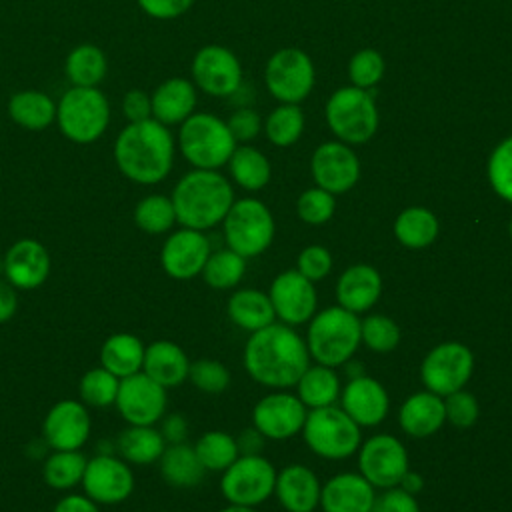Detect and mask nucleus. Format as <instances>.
Here are the masks:
<instances>
[{
    "instance_id": "1",
    "label": "nucleus",
    "mask_w": 512,
    "mask_h": 512,
    "mask_svg": "<svg viewBox=\"0 0 512 512\" xmlns=\"http://www.w3.org/2000/svg\"><path fill=\"white\" fill-rule=\"evenodd\" d=\"M244 366L256 382L270 388H288L310 366V352L292 328L272 322L252 332L244 348Z\"/></svg>"
},
{
    "instance_id": "2",
    "label": "nucleus",
    "mask_w": 512,
    "mask_h": 512,
    "mask_svg": "<svg viewBox=\"0 0 512 512\" xmlns=\"http://www.w3.org/2000/svg\"><path fill=\"white\" fill-rule=\"evenodd\" d=\"M174 136L154 118L128 122L116 136L114 160L124 178L136 184L162 182L174 164Z\"/></svg>"
},
{
    "instance_id": "3",
    "label": "nucleus",
    "mask_w": 512,
    "mask_h": 512,
    "mask_svg": "<svg viewBox=\"0 0 512 512\" xmlns=\"http://www.w3.org/2000/svg\"><path fill=\"white\" fill-rule=\"evenodd\" d=\"M170 200L178 224L204 232L224 220L234 204V192L216 170L194 168L176 182Z\"/></svg>"
},
{
    "instance_id": "4",
    "label": "nucleus",
    "mask_w": 512,
    "mask_h": 512,
    "mask_svg": "<svg viewBox=\"0 0 512 512\" xmlns=\"http://www.w3.org/2000/svg\"><path fill=\"white\" fill-rule=\"evenodd\" d=\"M58 130L74 144L102 138L110 124V102L98 86H70L56 102Z\"/></svg>"
},
{
    "instance_id": "5",
    "label": "nucleus",
    "mask_w": 512,
    "mask_h": 512,
    "mask_svg": "<svg viewBox=\"0 0 512 512\" xmlns=\"http://www.w3.org/2000/svg\"><path fill=\"white\" fill-rule=\"evenodd\" d=\"M360 344V320L354 312L332 306L318 312L308 328V352L324 366H340L352 358Z\"/></svg>"
},
{
    "instance_id": "6",
    "label": "nucleus",
    "mask_w": 512,
    "mask_h": 512,
    "mask_svg": "<svg viewBox=\"0 0 512 512\" xmlns=\"http://www.w3.org/2000/svg\"><path fill=\"white\" fill-rule=\"evenodd\" d=\"M178 148L194 168L216 170L230 160L236 140L224 120L208 112H194L180 124Z\"/></svg>"
},
{
    "instance_id": "7",
    "label": "nucleus",
    "mask_w": 512,
    "mask_h": 512,
    "mask_svg": "<svg viewBox=\"0 0 512 512\" xmlns=\"http://www.w3.org/2000/svg\"><path fill=\"white\" fill-rule=\"evenodd\" d=\"M302 432L310 450L330 460L348 458L360 446V426L334 404L312 408L306 414Z\"/></svg>"
},
{
    "instance_id": "8",
    "label": "nucleus",
    "mask_w": 512,
    "mask_h": 512,
    "mask_svg": "<svg viewBox=\"0 0 512 512\" xmlns=\"http://www.w3.org/2000/svg\"><path fill=\"white\" fill-rule=\"evenodd\" d=\"M326 120L344 144L368 142L378 128L376 102L364 88H340L326 102Z\"/></svg>"
},
{
    "instance_id": "9",
    "label": "nucleus",
    "mask_w": 512,
    "mask_h": 512,
    "mask_svg": "<svg viewBox=\"0 0 512 512\" xmlns=\"http://www.w3.org/2000/svg\"><path fill=\"white\" fill-rule=\"evenodd\" d=\"M222 222L228 248L244 258L262 254L274 238V218L256 198L236 200Z\"/></svg>"
},
{
    "instance_id": "10",
    "label": "nucleus",
    "mask_w": 512,
    "mask_h": 512,
    "mask_svg": "<svg viewBox=\"0 0 512 512\" xmlns=\"http://www.w3.org/2000/svg\"><path fill=\"white\" fill-rule=\"evenodd\" d=\"M276 484L274 466L256 456H238L222 474L220 490L230 504L238 506H256L264 502Z\"/></svg>"
},
{
    "instance_id": "11",
    "label": "nucleus",
    "mask_w": 512,
    "mask_h": 512,
    "mask_svg": "<svg viewBox=\"0 0 512 512\" xmlns=\"http://www.w3.org/2000/svg\"><path fill=\"white\" fill-rule=\"evenodd\" d=\"M264 78L276 100L284 104H298L314 86V64L300 48H282L268 60Z\"/></svg>"
},
{
    "instance_id": "12",
    "label": "nucleus",
    "mask_w": 512,
    "mask_h": 512,
    "mask_svg": "<svg viewBox=\"0 0 512 512\" xmlns=\"http://www.w3.org/2000/svg\"><path fill=\"white\" fill-rule=\"evenodd\" d=\"M474 356L468 346L460 342H444L428 352L422 362V382L424 386L438 394L448 396L462 386L472 376Z\"/></svg>"
},
{
    "instance_id": "13",
    "label": "nucleus",
    "mask_w": 512,
    "mask_h": 512,
    "mask_svg": "<svg viewBox=\"0 0 512 512\" xmlns=\"http://www.w3.org/2000/svg\"><path fill=\"white\" fill-rule=\"evenodd\" d=\"M166 388L142 370L120 380L114 406L130 426H154L166 412Z\"/></svg>"
},
{
    "instance_id": "14",
    "label": "nucleus",
    "mask_w": 512,
    "mask_h": 512,
    "mask_svg": "<svg viewBox=\"0 0 512 512\" xmlns=\"http://www.w3.org/2000/svg\"><path fill=\"white\" fill-rule=\"evenodd\" d=\"M80 484L84 494L96 504H120L134 490V474L120 456L100 452L88 458Z\"/></svg>"
},
{
    "instance_id": "15",
    "label": "nucleus",
    "mask_w": 512,
    "mask_h": 512,
    "mask_svg": "<svg viewBox=\"0 0 512 512\" xmlns=\"http://www.w3.org/2000/svg\"><path fill=\"white\" fill-rule=\"evenodd\" d=\"M358 468L374 488H394L408 470L406 448L390 434H376L362 444Z\"/></svg>"
},
{
    "instance_id": "16",
    "label": "nucleus",
    "mask_w": 512,
    "mask_h": 512,
    "mask_svg": "<svg viewBox=\"0 0 512 512\" xmlns=\"http://www.w3.org/2000/svg\"><path fill=\"white\" fill-rule=\"evenodd\" d=\"M90 412L80 400H60L42 420V442L50 450H80L90 438Z\"/></svg>"
},
{
    "instance_id": "17",
    "label": "nucleus",
    "mask_w": 512,
    "mask_h": 512,
    "mask_svg": "<svg viewBox=\"0 0 512 512\" xmlns=\"http://www.w3.org/2000/svg\"><path fill=\"white\" fill-rule=\"evenodd\" d=\"M192 78L210 96H230L242 82V66L228 48L208 44L194 54Z\"/></svg>"
},
{
    "instance_id": "18",
    "label": "nucleus",
    "mask_w": 512,
    "mask_h": 512,
    "mask_svg": "<svg viewBox=\"0 0 512 512\" xmlns=\"http://www.w3.org/2000/svg\"><path fill=\"white\" fill-rule=\"evenodd\" d=\"M210 256V242L200 230L180 228L172 232L160 250V264L174 280H190L202 274Z\"/></svg>"
},
{
    "instance_id": "19",
    "label": "nucleus",
    "mask_w": 512,
    "mask_h": 512,
    "mask_svg": "<svg viewBox=\"0 0 512 512\" xmlns=\"http://www.w3.org/2000/svg\"><path fill=\"white\" fill-rule=\"evenodd\" d=\"M312 176L330 194L348 192L360 178V162L344 142H324L312 154Z\"/></svg>"
},
{
    "instance_id": "20",
    "label": "nucleus",
    "mask_w": 512,
    "mask_h": 512,
    "mask_svg": "<svg viewBox=\"0 0 512 512\" xmlns=\"http://www.w3.org/2000/svg\"><path fill=\"white\" fill-rule=\"evenodd\" d=\"M4 258V278L16 290L40 288L50 276V254L48 248L34 238L16 240Z\"/></svg>"
},
{
    "instance_id": "21",
    "label": "nucleus",
    "mask_w": 512,
    "mask_h": 512,
    "mask_svg": "<svg viewBox=\"0 0 512 512\" xmlns=\"http://www.w3.org/2000/svg\"><path fill=\"white\" fill-rule=\"evenodd\" d=\"M274 314L286 324H302L312 318L316 310L314 282L304 278L298 270L278 274L268 294Z\"/></svg>"
},
{
    "instance_id": "22",
    "label": "nucleus",
    "mask_w": 512,
    "mask_h": 512,
    "mask_svg": "<svg viewBox=\"0 0 512 512\" xmlns=\"http://www.w3.org/2000/svg\"><path fill=\"white\" fill-rule=\"evenodd\" d=\"M252 420L254 428H258L266 438L284 440L302 430L306 420V406L292 394H268L254 406Z\"/></svg>"
},
{
    "instance_id": "23",
    "label": "nucleus",
    "mask_w": 512,
    "mask_h": 512,
    "mask_svg": "<svg viewBox=\"0 0 512 512\" xmlns=\"http://www.w3.org/2000/svg\"><path fill=\"white\" fill-rule=\"evenodd\" d=\"M342 410L358 426H376L388 412V394L384 386L370 376L350 378L342 392Z\"/></svg>"
},
{
    "instance_id": "24",
    "label": "nucleus",
    "mask_w": 512,
    "mask_h": 512,
    "mask_svg": "<svg viewBox=\"0 0 512 512\" xmlns=\"http://www.w3.org/2000/svg\"><path fill=\"white\" fill-rule=\"evenodd\" d=\"M376 502L374 486L354 472L330 478L320 490V506L324 512H368Z\"/></svg>"
},
{
    "instance_id": "25",
    "label": "nucleus",
    "mask_w": 512,
    "mask_h": 512,
    "mask_svg": "<svg viewBox=\"0 0 512 512\" xmlns=\"http://www.w3.org/2000/svg\"><path fill=\"white\" fill-rule=\"evenodd\" d=\"M320 490L314 472L302 464L286 466L276 474L274 492L288 512H312L320 504Z\"/></svg>"
},
{
    "instance_id": "26",
    "label": "nucleus",
    "mask_w": 512,
    "mask_h": 512,
    "mask_svg": "<svg viewBox=\"0 0 512 512\" xmlns=\"http://www.w3.org/2000/svg\"><path fill=\"white\" fill-rule=\"evenodd\" d=\"M382 280L370 264H354L338 278L336 298L338 304L354 314L370 310L380 298Z\"/></svg>"
},
{
    "instance_id": "27",
    "label": "nucleus",
    "mask_w": 512,
    "mask_h": 512,
    "mask_svg": "<svg viewBox=\"0 0 512 512\" xmlns=\"http://www.w3.org/2000/svg\"><path fill=\"white\" fill-rule=\"evenodd\" d=\"M152 118L164 126L182 124L196 108V88L186 78H168L150 94Z\"/></svg>"
},
{
    "instance_id": "28",
    "label": "nucleus",
    "mask_w": 512,
    "mask_h": 512,
    "mask_svg": "<svg viewBox=\"0 0 512 512\" xmlns=\"http://www.w3.org/2000/svg\"><path fill=\"white\" fill-rule=\"evenodd\" d=\"M190 360L172 340H154L144 350L142 372L164 388L182 384L188 378Z\"/></svg>"
},
{
    "instance_id": "29",
    "label": "nucleus",
    "mask_w": 512,
    "mask_h": 512,
    "mask_svg": "<svg viewBox=\"0 0 512 512\" xmlns=\"http://www.w3.org/2000/svg\"><path fill=\"white\" fill-rule=\"evenodd\" d=\"M400 426L406 434L424 438L434 434L446 420L444 400L434 392H416L400 408Z\"/></svg>"
},
{
    "instance_id": "30",
    "label": "nucleus",
    "mask_w": 512,
    "mask_h": 512,
    "mask_svg": "<svg viewBox=\"0 0 512 512\" xmlns=\"http://www.w3.org/2000/svg\"><path fill=\"white\" fill-rule=\"evenodd\" d=\"M8 116L30 132H42L56 122V102L42 90H20L8 100Z\"/></svg>"
},
{
    "instance_id": "31",
    "label": "nucleus",
    "mask_w": 512,
    "mask_h": 512,
    "mask_svg": "<svg viewBox=\"0 0 512 512\" xmlns=\"http://www.w3.org/2000/svg\"><path fill=\"white\" fill-rule=\"evenodd\" d=\"M146 346L136 334L116 332L110 334L100 346V366L118 376L120 380L142 370Z\"/></svg>"
},
{
    "instance_id": "32",
    "label": "nucleus",
    "mask_w": 512,
    "mask_h": 512,
    "mask_svg": "<svg viewBox=\"0 0 512 512\" xmlns=\"http://www.w3.org/2000/svg\"><path fill=\"white\" fill-rule=\"evenodd\" d=\"M166 442L154 426H126L116 438V452L128 464H154L160 460Z\"/></svg>"
},
{
    "instance_id": "33",
    "label": "nucleus",
    "mask_w": 512,
    "mask_h": 512,
    "mask_svg": "<svg viewBox=\"0 0 512 512\" xmlns=\"http://www.w3.org/2000/svg\"><path fill=\"white\" fill-rule=\"evenodd\" d=\"M158 464L162 478L174 488H192L204 478L206 472L194 446H188L186 442L166 444Z\"/></svg>"
},
{
    "instance_id": "34",
    "label": "nucleus",
    "mask_w": 512,
    "mask_h": 512,
    "mask_svg": "<svg viewBox=\"0 0 512 512\" xmlns=\"http://www.w3.org/2000/svg\"><path fill=\"white\" fill-rule=\"evenodd\" d=\"M228 316L242 330L256 332L274 322L276 314L268 294L260 290H238L228 300Z\"/></svg>"
},
{
    "instance_id": "35",
    "label": "nucleus",
    "mask_w": 512,
    "mask_h": 512,
    "mask_svg": "<svg viewBox=\"0 0 512 512\" xmlns=\"http://www.w3.org/2000/svg\"><path fill=\"white\" fill-rule=\"evenodd\" d=\"M64 72L72 86H98L108 72L106 54L96 44H78L68 52Z\"/></svg>"
},
{
    "instance_id": "36",
    "label": "nucleus",
    "mask_w": 512,
    "mask_h": 512,
    "mask_svg": "<svg viewBox=\"0 0 512 512\" xmlns=\"http://www.w3.org/2000/svg\"><path fill=\"white\" fill-rule=\"evenodd\" d=\"M394 234L406 248L418 250L430 246L438 236V218L422 206L406 208L394 222Z\"/></svg>"
},
{
    "instance_id": "37",
    "label": "nucleus",
    "mask_w": 512,
    "mask_h": 512,
    "mask_svg": "<svg viewBox=\"0 0 512 512\" xmlns=\"http://www.w3.org/2000/svg\"><path fill=\"white\" fill-rule=\"evenodd\" d=\"M86 462L80 450H52L42 462V478L54 490H70L82 482Z\"/></svg>"
},
{
    "instance_id": "38",
    "label": "nucleus",
    "mask_w": 512,
    "mask_h": 512,
    "mask_svg": "<svg viewBox=\"0 0 512 512\" xmlns=\"http://www.w3.org/2000/svg\"><path fill=\"white\" fill-rule=\"evenodd\" d=\"M296 384H298V398L308 408L330 406L340 394L338 374L324 364L308 366Z\"/></svg>"
},
{
    "instance_id": "39",
    "label": "nucleus",
    "mask_w": 512,
    "mask_h": 512,
    "mask_svg": "<svg viewBox=\"0 0 512 512\" xmlns=\"http://www.w3.org/2000/svg\"><path fill=\"white\" fill-rule=\"evenodd\" d=\"M230 174L236 184L246 190H260L270 180V162L268 158L252 148V146H238L234 148L230 160Z\"/></svg>"
},
{
    "instance_id": "40",
    "label": "nucleus",
    "mask_w": 512,
    "mask_h": 512,
    "mask_svg": "<svg viewBox=\"0 0 512 512\" xmlns=\"http://www.w3.org/2000/svg\"><path fill=\"white\" fill-rule=\"evenodd\" d=\"M134 224L150 236L168 232L176 224L172 200L164 194H148L140 198L134 206Z\"/></svg>"
},
{
    "instance_id": "41",
    "label": "nucleus",
    "mask_w": 512,
    "mask_h": 512,
    "mask_svg": "<svg viewBox=\"0 0 512 512\" xmlns=\"http://www.w3.org/2000/svg\"><path fill=\"white\" fill-rule=\"evenodd\" d=\"M120 378L108 372L104 366L90 368L78 382L80 402L88 408H108L116 402Z\"/></svg>"
},
{
    "instance_id": "42",
    "label": "nucleus",
    "mask_w": 512,
    "mask_h": 512,
    "mask_svg": "<svg viewBox=\"0 0 512 512\" xmlns=\"http://www.w3.org/2000/svg\"><path fill=\"white\" fill-rule=\"evenodd\" d=\"M194 450L204 470H214V472L226 470L240 456L236 438L220 430H210L202 434L194 444Z\"/></svg>"
},
{
    "instance_id": "43",
    "label": "nucleus",
    "mask_w": 512,
    "mask_h": 512,
    "mask_svg": "<svg viewBox=\"0 0 512 512\" xmlns=\"http://www.w3.org/2000/svg\"><path fill=\"white\" fill-rule=\"evenodd\" d=\"M246 258L236 254L234 250L226 248V250H218V252H210L204 268H202V276L204 282L212 288L218 290H226L232 288L240 282V278L244 276L246 270Z\"/></svg>"
},
{
    "instance_id": "44",
    "label": "nucleus",
    "mask_w": 512,
    "mask_h": 512,
    "mask_svg": "<svg viewBox=\"0 0 512 512\" xmlns=\"http://www.w3.org/2000/svg\"><path fill=\"white\" fill-rule=\"evenodd\" d=\"M264 130L272 144L290 146L304 130V114L298 104H282L270 112Z\"/></svg>"
},
{
    "instance_id": "45",
    "label": "nucleus",
    "mask_w": 512,
    "mask_h": 512,
    "mask_svg": "<svg viewBox=\"0 0 512 512\" xmlns=\"http://www.w3.org/2000/svg\"><path fill=\"white\" fill-rule=\"evenodd\" d=\"M360 340L374 352H390L400 342V328L394 320L372 314L360 322Z\"/></svg>"
},
{
    "instance_id": "46",
    "label": "nucleus",
    "mask_w": 512,
    "mask_h": 512,
    "mask_svg": "<svg viewBox=\"0 0 512 512\" xmlns=\"http://www.w3.org/2000/svg\"><path fill=\"white\" fill-rule=\"evenodd\" d=\"M488 180L500 198L512 202V136L492 150L488 160Z\"/></svg>"
},
{
    "instance_id": "47",
    "label": "nucleus",
    "mask_w": 512,
    "mask_h": 512,
    "mask_svg": "<svg viewBox=\"0 0 512 512\" xmlns=\"http://www.w3.org/2000/svg\"><path fill=\"white\" fill-rule=\"evenodd\" d=\"M188 378L198 390L206 394H220L230 384L228 368L222 362L212 358H200L196 362H190Z\"/></svg>"
},
{
    "instance_id": "48",
    "label": "nucleus",
    "mask_w": 512,
    "mask_h": 512,
    "mask_svg": "<svg viewBox=\"0 0 512 512\" xmlns=\"http://www.w3.org/2000/svg\"><path fill=\"white\" fill-rule=\"evenodd\" d=\"M336 208L334 194L324 188H310L300 194L296 202V212L306 224H324L332 218Z\"/></svg>"
},
{
    "instance_id": "49",
    "label": "nucleus",
    "mask_w": 512,
    "mask_h": 512,
    "mask_svg": "<svg viewBox=\"0 0 512 512\" xmlns=\"http://www.w3.org/2000/svg\"><path fill=\"white\" fill-rule=\"evenodd\" d=\"M348 72L354 86L368 90L380 82L384 74V60L376 50L364 48L352 56Z\"/></svg>"
},
{
    "instance_id": "50",
    "label": "nucleus",
    "mask_w": 512,
    "mask_h": 512,
    "mask_svg": "<svg viewBox=\"0 0 512 512\" xmlns=\"http://www.w3.org/2000/svg\"><path fill=\"white\" fill-rule=\"evenodd\" d=\"M444 414L456 428H470L478 418V402L470 392L456 390L446 396Z\"/></svg>"
},
{
    "instance_id": "51",
    "label": "nucleus",
    "mask_w": 512,
    "mask_h": 512,
    "mask_svg": "<svg viewBox=\"0 0 512 512\" xmlns=\"http://www.w3.org/2000/svg\"><path fill=\"white\" fill-rule=\"evenodd\" d=\"M332 268V256L324 246H306L298 254V272L310 282L322 280Z\"/></svg>"
},
{
    "instance_id": "52",
    "label": "nucleus",
    "mask_w": 512,
    "mask_h": 512,
    "mask_svg": "<svg viewBox=\"0 0 512 512\" xmlns=\"http://www.w3.org/2000/svg\"><path fill=\"white\" fill-rule=\"evenodd\" d=\"M228 128H230V132H232V136H234V140L238 142H248V140H252V138H256L258 136V132H260V126H262V120H260V116H258V112H254V110H250V108H240V110H236L230 118H228Z\"/></svg>"
},
{
    "instance_id": "53",
    "label": "nucleus",
    "mask_w": 512,
    "mask_h": 512,
    "mask_svg": "<svg viewBox=\"0 0 512 512\" xmlns=\"http://www.w3.org/2000/svg\"><path fill=\"white\" fill-rule=\"evenodd\" d=\"M120 108L128 122H142V120L152 118L150 94L144 90H138V88H132L122 96Z\"/></svg>"
},
{
    "instance_id": "54",
    "label": "nucleus",
    "mask_w": 512,
    "mask_h": 512,
    "mask_svg": "<svg viewBox=\"0 0 512 512\" xmlns=\"http://www.w3.org/2000/svg\"><path fill=\"white\" fill-rule=\"evenodd\" d=\"M140 10L156 20H172L182 16L194 0H136Z\"/></svg>"
},
{
    "instance_id": "55",
    "label": "nucleus",
    "mask_w": 512,
    "mask_h": 512,
    "mask_svg": "<svg viewBox=\"0 0 512 512\" xmlns=\"http://www.w3.org/2000/svg\"><path fill=\"white\" fill-rule=\"evenodd\" d=\"M374 506L378 512H420L414 494H408L402 488H388Z\"/></svg>"
},
{
    "instance_id": "56",
    "label": "nucleus",
    "mask_w": 512,
    "mask_h": 512,
    "mask_svg": "<svg viewBox=\"0 0 512 512\" xmlns=\"http://www.w3.org/2000/svg\"><path fill=\"white\" fill-rule=\"evenodd\" d=\"M160 434L166 444H180L188 436V422L180 414H170L160 424Z\"/></svg>"
},
{
    "instance_id": "57",
    "label": "nucleus",
    "mask_w": 512,
    "mask_h": 512,
    "mask_svg": "<svg viewBox=\"0 0 512 512\" xmlns=\"http://www.w3.org/2000/svg\"><path fill=\"white\" fill-rule=\"evenodd\" d=\"M52 512H100V508L86 494H66L54 504Z\"/></svg>"
},
{
    "instance_id": "58",
    "label": "nucleus",
    "mask_w": 512,
    "mask_h": 512,
    "mask_svg": "<svg viewBox=\"0 0 512 512\" xmlns=\"http://www.w3.org/2000/svg\"><path fill=\"white\" fill-rule=\"evenodd\" d=\"M18 310V294L16 288L4 278H0V324L14 318Z\"/></svg>"
},
{
    "instance_id": "59",
    "label": "nucleus",
    "mask_w": 512,
    "mask_h": 512,
    "mask_svg": "<svg viewBox=\"0 0 512 512\" xmlns=\"http://www.w3.org/2000/svg\"><path fill=\"white\" fill-rule=\"evenodd\" d=\"M264 434L258 428H248L242 430L240 436L236 438V446L240 456H256L264 448Z\"/></svg>"
},
{
    "instance_id": "60",
    "label": "nucleus",
    "mask_w": 512,
    "mask_h": 512,
    "mask_svg": "<svg viewBox=\"0 0 512 512\" xmlns=\"http://www.w3.org/2000/svg\"><path fill=\"white\" fill-rule=\"evenodd\" d=\"M422 486H424L422 476L416 474V472H410V470H406V474H404L402 480H400V488L406 490L408 494H416Z\"/></svg>"
},
{
    "instance_id": "61",
    "label": "nucleus",
    "mask_w": 512,
    "mask_h": 512,
    "mask_svg": "<svg viewBox=\"0 0 512 512\" xmlns=\"http://www.w3.org/2000/svg\"><path fill=\"white\" fill-rule=\"evenodd\" d=\"M222 512H256L252 506H238V504H230L228 508H224Z\"/></svg>"
},
{
    "instance_id": "62",
    "label": "nucleus",
    "mask_w": 512,
    "mask_h": 512,
    "mask_svg": "<svg viewBox=\"0 0 512 512\" xmlns=\"http://www.w3.org/2000/svg\"><path fill=\"white\" fill-rule=\"evenodd\" d=\"M2 274H4V258L0 256V276H2Z\"/></svg>"
},
{
    "instance_id": "63",
    "label": "nucleus",
    "mask_w": 512,
    "mask_h": 512,
    "mask_svg": "<svg viewBox=\"0 0 512 512\" xmlns=\"http://www.w3.org/2000/svg\"><path fill=\"white\" fill-rule=\"evenodd\" d=\"M368 512H378V510H376V506H372Z\"/></svg>"
},
{
    "instance_id": "64",
    "label": "nucleus",
    "mask_w": 512,
    "mask_h": 512,
    "mask_svg": "<svg viewBox=\"0 0 512 512\" xmlns=\"http://www.w3.org/2000/svg\"><path fill=\"white\" fill-rule=\"evenodd\" d=\"M510 236H512V220H510Z\"/></svg>"
}]
</instances>
